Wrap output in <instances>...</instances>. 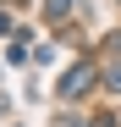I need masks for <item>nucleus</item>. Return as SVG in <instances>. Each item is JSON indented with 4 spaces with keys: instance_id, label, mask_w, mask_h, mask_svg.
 Listing matches in <instances>:
<instances>
[{
    "instance_id": "obj_1",
    "label": "nucleus",
    "mask_w": 121,
    "mask_h": 127,
    "mask_svg": "<svg viewBox=\"0 0 121 127\" xmlns=\"http://www.w3.org/2000/svg\"><path fill=\"white\" fill-rule=\"evenodd\" d=\"M88 83H94V66L83 61V66H72V77H60V94H83Z\"/></svg>"
}]
</instances>
